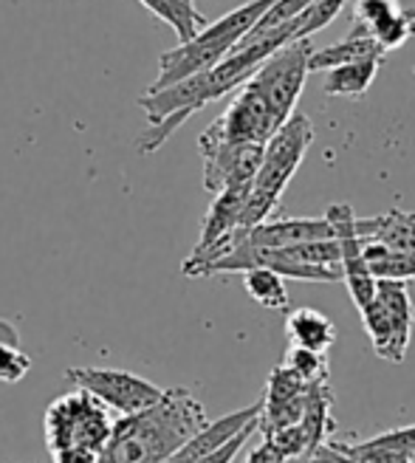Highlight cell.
<instances>
[{
    "mask_svg": "<svg viewBox=\"0 0 415 463\" xmlns=\"http://www.w3.org/2000/svg\"><path fill=\"white\" fill-rule=\"evenodd\" d=\"M356 232L364 241H376L393 251L415 254V213L390 210L376 218H356Z\"/></svg>",
    "mask_w": 415,
    "mask_h": 463,
    "instance_id": "12",
    "label": "cell"
},
{
    "mask_svg": "<svg viewBox=\"0 0 415 463\" xmlns=\"http://www.w3.org/2000/svg\"><path fill=\"white\" fill-rule=\"evenodd\" d=\"M384 57H364L348 65H336L331 71H325V82H322V90L325 97H348V99H362L367 94V88L376 80V74L382 71Z\"/></svg>",
    "mask_w": 415,
    "mask_h": 463,
    "instance_id": "16",
    "label": "cell"
},
{
    "mask_svg": "<svg viewBox=\"0 0 415 463\" xmlns=\"http://www.w3.org/2000/svg\"><path fill=\"white\" fill-rule=\"evenodd\" d=\"M348 0H314L297 17H291V43L294 40H311L316 32L331 26V20L339 17Z\"/></svg>",
    "mask_w": 415,
    "mask_h": 463,
    "instance_id": "22",
    "label": "cell"
},
{
    "mask_svg": "<svg viewBox=\"0 0 415 463\" xmlns=\"http://www.w3.org/2000/svg\"><path fill=\"white\" fill-rule=\"evenodd\" d=\"M362 254L376 280H415V254L393 251L376 241L362 238Z\"/></svg>",
    "mask_w": 415,
    "mask_h": 463,
    "instance_id": "18",
    "label": "cell"
},
{
    "mask_svg": "<svg viewBox=\"0 0 415 463\" xmlns=\"http://www.w3.org/2000/svg\"><path fill=\"white\" fill-rule=\"evenodd\" d=\"M243 288L258 306H263L269 311H286L288 308L286 277L274 274L271 269H249V271H243Z\"/></svg>",
    "mask_w": 415,
    "mask_h": 463,
    "instance_id": "20",
    "label": "cell"
},
{
    "mask_svg": "<svg viewBox=\"0 0 415 463\" xmlns=\"http://www.w3.org/2000/svg\"><path fill=\"white\" fill-rule=\"evenodd\" d=\"M138 4L158 20H165L181 43L193 40L206 26V17L195 9V4H184V0H138Z\"/></svg>",
    "mask_w": 415,
    "mask_h": 463,
    "instance_id": "19",
    "label": "cell"
},
{
    "mask_svg": "<svg viewBox=\"0 0 415 463\" xmlns=\"http://www.w3.org/2000/svg\"><path fill=\"white\" fill-rule=\"evenodd\" d=\"M387 52L373 40V34L367 32L364 26H354V32L339 40L336 45H328V49H314L308 57V74L311 71H331L336 65H348L364 57H384Z\"/></svg>",
    "mask_w": 415,
    "mask_h": 463,
    "instance_id": "14",
    "label": "cell"
},
{
    "mask_svg": "<svg viewBox=\"0 0 415 463\" xmlns=\"http://www.w3.org/2000/svg\"><path fill=\"white\" fill-rule=\"evenodd\" d=\"M401 4L399 0H356V9H354V23L364 26L371 32L379 20H384L387 14H393Z\"/></svg>",
    "mask_w": 415,
    "mask_h": 463,
    "instance_id": "28",
    "label": "cell"
},
{
    "mask_svg": "<svg viewBox=\"0 0 415 463\" xmlns=\"http://www.w3.org/2000/svg\"><path fill=\"white\" fill-rule=\"evenodd\" d=\"M32 370V356L20 351V345H0V382L17 384Z\"/></svg>",
    "mask_w": 415,
    "mask_h": 463,
    "instance_id": "26",
    "label": "cell"
},
{
    "mask_svg": "<svg viewBox=\"0 0 415 463\" xmlns=\"http://www.w3.org/2000/svg\"><path fill=\"white\" fill-rule=\"evenodd\" d=\"M113 410H108L97 396L77 387L54 399L45 410V444L52 452L60 449H90L105 447L113 430Z\"/></svg>",
    "mask_w": 415,
    "mask_h": 463,
    "instance_id": "3",
    "label": "cell"
},
{
    "mask_svg": "<svg viewBox=\"0 0 415 463\" xmlns=\"http://www.w3.org/2000/svg\"><path fill=\"white\" fill-rule=\"evenodd\" d=\"M286 334L291 345L325 354L336 342V326L316 308H297L286 317Z\"/></svg>",
    "mask_w": 415,
    "mask_h": 463,
    "instance_id": "17",
    "label": "cell"
},
{
    "mask_svg": "<svg viewBox=\"0 0 415 463\" xmlns=\"http://www.w3.org/2000/svg\"><path fill=\"white\" fill-rule=\"evenodd\" d=\"M258 432V421H251L249 427H243L232 441H226L221 449H215V452H210V455H203V458H198V460H193V463H232L235 460V455L246 447V441L251 435Z\"/></svg>",
    "mask_w": 415,
    "mask_h": 463,
    "instance_id": "29",
    "label": "cell"
},
{
    "mask_svg": "<svg viewBox=\"0 0 415 463\" xmlns=\"http://www.w3.org/2000/svg\"><path fill=\"white\" fill-rule=\"evenodd\" d=\"M371 34L384 52L401 49V45L415 34V9L399 6L393 14H387L384 20H379L376 26L371 29Z\"/></svg>",
    "mask_w": 415,
    "mask_h": 463,
    "instance_id": "23",
    "label": "cell"
},
{
    "mask_svg": "<svg viewBox=\"0 0 415 463\" xmlns=\"http://www.w3.org/2000/svg\"><path fill=\"white\" fill-rule=\"evenodd\" d=\"M0 345H20V334L9 319H0Z\"/></svg>",
    "mask_w": 415,
    "mask_h": 463,
    "instance_id": "33",
    "label": "cell"
},
{
    "mask_svg": "<svg viewBox=\"0 0 415 463\" xmlns=\"http://www.w3.org/2000/svg\"><path fill=\"white\" fill-rule=\"evenodd\" d=\"M359 314H362V326H364L367 336H371L373 351L382 359H387V362L401 364L404 356H407V347H410V336H404L396 328V322L390 319V314L384 311V306L373 297L371 303L359 308Z\"/></svg>",
    "mask_w": 415,
    "mask_h": 463,
    "instance_id": "13",
    "label": "cell"
},
{
    "mask_svg": "<svg viewBox=\"0 0 415 463\" xmlns=\"http://www.w3.org/2000/svg\"><path fill=\"white\" fill-rule=\"evenodd\" d=\"M65 379L74 382V387L88 390L90 396H97L108 410L117 415H133L142 412L150 404L161 399L158 384L127 373V370H113V367H71L65 370Z\"/></svg>",
    "mask_w": 415,
    "mask_h": 463,
    "instance_id": "5",
    "label": "cell"
},
{
    "mask_svg": "<svg viewBox=\"0 0 415 463\" xmlns=\"http://www.w3.org/2000/svg\"><path fill=\"white\" fill-rule=\"evenodd\" d=\"M286 364L294 367L297 373L303 376L308 384H311V382H322V379H331V367H328L325 354L308 351V347L291 345V347H288V354H286Z\"/></svg>",
    "mask_w": 415,
    "mask_h": 463,
    "instance_id": "24",
    "label": "cell"
},
{
    "mask_svg": "<svg viewBox=\"0 0 415 463\" xmlns=\"http://www.w3.org/2000/svg\"><path fill=\"white\" fill-rule=\"evenodd\" d=\"M243 238L251 246L283 249V246L334 238V229L325 218H277V221H260Z\"/></svg>",
    "mask_w": 415,
    "mask_h": 463,
    "instance_id": "10",
    "label": "cell"
},
{
    "mask_svg": "<svg viewBox=\"0 0 415 463\" xmlns=\"http://www.w3.org/2000/svg\"><path fill=\"white\" fill-rule=\"evenodd\" d=\"M280 460H283V458L274 452V447L266 441V438H263V444H260V447H255V449H251V452L246 455V463H280Z\"/></svg>",
    "mask_w": 415,
    "mask_h": 463,
    "instance_id": "32",
    "label": "cell"
},
{
    "mask_svg": "<svg viewBox=\"0 0 415 463\" xmlns=\"http://www.w3.org/2000/svg\"><path fill=\"white\" fill-rule=\"evenodd\" d=\"M303 463H356V460L339 447V441H331V438H328L325 444L314 447V449L306 455Z\"/></svg>",
    "mask_w": 415,
    "mask_h": 463,
    "instance_id": "30",
    "label": "cell"
},
{
    "mask_svg": "<svg viewBox=\"0 0 415 463\" xmlns=\"http://www.w3.org/2000/svg\"><path fill=\"white\" fill-rule=\"evenodd\" d=\"M311 145H314V122L306 113L294 110L263 145V158H260L255 178H251L241 229L258 226L274 213V206L280 203L288 181L294 178L299 165H303Z\"/></svg>",
    "mask_w": 415,
    "mask_h": 463,
    "instance_id": "2",
    "label": "cell"
},
{
    "mask_svg": "<svg viewBox=\"0 0 415 463\" xmlns=\"http://www.w3.org/2000/svg\"><path fill=\"white\" fill-rule=\"evenodd\" d=\"M325 221L334 229V238L339 243V269H342V280L351 291L354 306L362 308L367 306L371 299L376 297V277L371 274L364 263V254H362V238L356 232V218L354 210L348 203H334L328 206Z\"/></svg>",
    "mask_w": 415,
    "mask_h": 463,
    "instance_id": "7",
    "label": "cell"
},
{
    "mask_svg": "<svg viewBox=\"0 0 415 463\" xmlns=\"http://www.w3.org/2000/svg\"><path fill=\"white\" fill-rule=\"evenodd\" d=\"M277 130L271 113L249 82L238 88L235 99L229 102L223 116L206 128L198 138V147L203 145H266L269 136Z\"/></svg>",
    "mask_w": 415,
    "mask_h": 463,
    "instance_id": "6",
    "label": "cell"
},
{
    "mask_svg": "<svg viewBox=\"0 0 415 463\" xmlns=\"http://www.w3.org/2000/svg\"><path fill=\"white\" fill-rule=\"evenodd\" d=\"M54 463H97V452L90 449H60L52 452Z\"/></svg>",
    "mask_w": 415,
    "mask_h": 463,
    "instance_id": "31",
    "label": "cell"
},
{
    "mask_svg": "<svg viewBox=\"0 0 415 463\" xmlns=\"http://www.w3.org/2000/svg\"><path fill=\"white\" fill-rule=\"evenodd\" d=\"M258 415H260V399L255 404H249L243 410H235V412H229L223 415V419L218 421H206L198 432H193L187 441H184L165 463H193L203 455H210L215 449H221L226 441H232V438L249 427L251 421H258Z\"/></svg>",
    "mask_w": 415,
    "mask_h": 463,
    "instance_id": "9",
    "label": "cell"
},
{
    "mask_svg": "<svg viewBox=\"0 0 415 463\" xmlns=\"http://www.w3.org/2000/svg\"><path fill=\"white\" fill-rule=\"evenodd\" d=\"M206 421L203 404L184 387H170L142 412L113 421L97 463H165Z\"/></svg>",
    "mask_w": 415,
    "mask_h": 463,
    "instance_id": "1",
    "label": "cell"
},
{
    "mask_svg": "<svg viewBox=\"0 0 415 463\" xmlns=\"http://www.w3.org/2000/svg\"><path fill=\"white\" fill-rule=\"evenodd\" d=\"M263 438L274 447V452L280 458H303V455H308V438H306V430L299 424L283 427V430L263 435Z\"/></svg>",
    "mask_w": 415,
    "mask_h": 463,
    "instance_id": "25",
    "label": "cell"
},
{
    "mask_svg": "<svg viewBox=\"0 0 415 463\" xmlns=\"http://www.w3.org/2000/svg\"><path fill=\"white\" fill-rule=\"evenodd\" d=\"M314 52L311 40H294L283 49L271 52L246 82L263 97L274 125L280 128L288 116L297 110L299 94L308 77V57Z\"/></svg>",
    "mask_w": 415,
    "mask_h": 463,
    "instance_id": "4",
    "label": "cell"
},
{
    "mask_svg": "<svg viewBox=\"0 0 415 463\" xmlns=\"http://www.w3.org/2000/svg\"><path fill=\"white\" fill-rule=\"evenodd\" d=\"M306 390H308V382L299 376L294 367H288L283 362V364H277L271 370V376L266 382V390H263V396H260V407L263 410H277V407H283V404L299 399Z\"/></svg>",
    "mask_w": 415,
    "mask_h": 463,
    "instance_id": "21",
    "label": "cell"
},
{
    "mask_svg": "<svg viewBox=\"0 0 415 463\" xmlns=\"http://www.w3.org/2000/svg\"><path fill=\"white\" fill-rule=\"evenodd\" d=\"M311 4H314V0H274V4L266 9V14L251 29H255V32H269L274 26H280V23L297 17L299 12H303L306 6H311Z\"/></svg>",
    "mask_w": 415,
    "mask_h": 463,
    "instance_id": "27",
    "label": "cell"
},
{
    "mask_svg": "<svg viewBox=\"0 0 415 463\" xmlns=\"http://www.w3.org/2000/svg\"><path fill=\"white\" fill-rule=\"evenodd\" d=\"M334 387L331 379H322V382H311L308 392H306V407H303V419H299V427L306 430L308 438V452L319 444H325L336 421H334Z\"/></svg>",
    "mask_w": 415,
    "mask_h": 463,
    "instance_id": "15",
    "label": "cell"
},
{
    "mask_svg": "<svg viewBox=\"0 0 415 463\" xmlns=\"http://www.w3.org/2000/svg\"><path fill=\"white\" fill-rule=\"evenodd\" d=\"M198 153L203 158V187L215 195L235 184H251L260 167L263 145H203Z\"/></svg>",
    "mask_w": 415,
    "mask_h": 463,
    "instance_id": "8",
    "label": "cell"
},
{
    "mask_svg": "<svg viewBox=\"0 0 415 463\" xmlns=\"http://www.w3.org/2000/svg\"><path fill=\"white\" fill-rule=\"evenodd\" d=\"M251 184H235V187H226L221 193H215V201L210 206V213L203 218L201 226V241L195 243L193 251H203L221 241H226L232 232L241 229V218H243V206H246V195H249Z\"/></svg>",
    "mask_w": 415,
    "mask_h": 463,
    "instance_id": "11",
    "label": "cell"
}]
</instances>
